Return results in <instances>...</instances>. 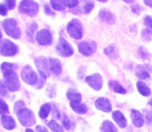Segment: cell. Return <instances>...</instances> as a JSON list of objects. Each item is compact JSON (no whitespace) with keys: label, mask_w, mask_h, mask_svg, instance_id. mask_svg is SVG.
Returning <instances> with one entry per match:
<instances>
[{"label":"cell","mask_w":152,"mask_h":132,"mask_svg":"<svg viewBox=\"0 0 152 132\" xmlns=\"http://www.w3.org/2000/svg\"><path fill=\"white\" fill-rule=\"evenodd\" d=\"M0 53H1V56H2L12 57L18 53V47L10 40L4 39L1 42Z\"/></svg>","instance_id":"52a82bcc"},{"label":"cell","mask_w":152,"mask_h":132,"mask_svg":"<svg viewBox=\"0 0 152 132\" xmlns=\"http://www.w3.org/2000/svg\"><path fill=\"white\" fill-rule=\"evenodd\" d=\"M16 68H17V65L15 64V63H7V62H4L1 65V69L2 72L7 70H14Z\"/></svg>","instance_id":"1f68e13d"},{"label":"cell","mask_w":152,"mask_h":132,"mask_svg":"<svg viewBox=\"0 0 152 132\" xmlns=\"http://www.w3.org/2000/svg\"><path fill=\"white\" fill-rule=\"evenodd\" d=\"M136 76L140 80H145L150 78L149 70L146 65H139L137 68Z\"/></svg>","instance_id":"d6986e66"},{"label":"cell","mask_w":152,"mask_h":132,"mask_svg":"<svg viewBox=\"0 0 152 132\" xmlns=\"http://www.w3.org/2000/svg\"><path fill=\"white\" fill-rule=\"evenodd\" d=\"M48 67L50 72H51L53 75H59L62 73V65L58 59L54 58H49Z\"/></svg>","instance_id":"5bb4252c"},{"label":"cell","mask_w":152,"mask_h":132,"mask_svg":"<svg viewBox=\"0 0 152 132\" xmlns=\"http://www.w3.org/2000/svg\"><path fill=\"white\" fill-rule=\"evenodd\" d=\"M99 1H102V2H107V0H99Z\"/></svg>","instance_id":"816d5d0a"},{"label":"cell","mask_w":152,"mask_h":132,"mask_svg":"<svg viewBox=\"0 0 152 132\" xmlns=\"http://www.w3.org/2000/svg\"><path fill=\"white\" fill-rule=\"evenodd\" d=\"M144 25L148 28L147 30L152 32V17L151 16H145L144 19Z\"/></svg>","instance_id":"e575fe53"},{"label":"cell","mask_w":152,"mask_h":132,"mask_svg":"<svg viewBox=\"0 0 152 132\" xmlns=\"http://www.w3.org/2000/svg\"><path fill=\"white\" fill-rule=\"evenodd\" d=\"M99 16L102 22H105L106 23L110 24V25L114 24L116 21V18L114 15L111 12H110L109 10H101L99 11Z\"/></svg>","instance_id":"2e32d148"},{"label":"cell","mask_w":152,"mask_h":132,"mask_svg":"<svg viewBox=\"0 0 152 132\" xmlns=\"http://www.w3.org/2000/svg\"><path fill=\"white\" fill-rule=\"evenodd\" d=\"M62 123L63 126L65 127V128L66 130H71L74 129V127H75V124L73 122H71L69 118L67 117V115H65V114L62 115Z\"/></svg>","instance_id":"83f0119b"},{"label":"cell","mask_w":152,"mask_h":132,"mask_svg":"<svg viewBox=\"0 0 152 132\" xmlns=\"http://www.w3.org/2000/svg\"><path fill=\"white\" fill-rule=\"evenodd\" d=\"M137 88L138 92L142 96L148 97V96L151 94V89H150V88L142 81H138L137 83Z\"/></svg>","instance_id":"7402d4cb"},{"label":"cell","mask_w":152,"mask_h":132,"mask_svg":"<svg viewBox=\"0 0 152 132\" xmlns=\"http://www.w3.org/2000/svg\"><path fill=\"white\" fill-rule=\"evenodd\" d=\"M0 94L2 96H6L7 94V91L6 89V86L3 84V82L1 81V84H0Z\"/></svg>","instance_id":"60d3db41"},{"label":"cell","mask_w":152,"mask_h":132,"mask_svg":"<svg viewBox=\"0 0 152 132\" xmlns=\"http://www.w3.org/2000/svg\"><path fill=\"white\" fill-rule=\"evenodd\" d=\"M86 81L89 87H91L96 91H99L102 89L103 81L102 77L99 73H95L91 75H89L86 78Z\"/></svg>","instance_id":"8fae6325"},{"label":"cell","mask_w":152,"mask_h":132,"mask_svg":"<svg viewBox=\"0 0 152 132\" xmlns=\"http://www.w3.org/2000/svg\"><path fill=\"white\" fill-rule=\"evenodd\" d=\"M17 118L22 126L26 127L32 126L35 124L36 118L34 112L27 108H23L16 112Z\"/></svg>","instance_id":"3957f363"},{"label":"cell","mask_w":152,"mask_h":132,"mask_svg":"<svg viewBox=\"0 0 152 132\" xmlns=\"http://www.w3.org/2000/svg\"><path fill=\"white\" fill-rule=\"evenodd\" d=\"M7 13V7H6V5H4V4H1L0 5V13L2 16H6Z\"/></svg>","instance_id":"b9f144b4"},{"label":"cell","mask_w":152,"mask_h":132,"mask_svg":"<svg viewBox=\"0 0 152 132\" xmlns=\"http://www.w3.org/2000/svg\"><path fill=\"white\" fill-rule=\"evenodd\" d=\"M45 13L47 15H54V13L51 11L50 7H49L48 4H45Z\"/></svg>","instance_id":"bcb514c9"},{"label":"cell","mask_w":152,"mask_h":132,"mask_svg":"<svg viewBox=\"0 0 152 132\" xmlns=\"http://www.w3.org/2000/svg\"><path fill=\"white\" fill-rule=\"evenodd\" d=\"M36 40L40 45L42 46L50 45L53 41L51 33L50 31L46 29L41 30L37 32L36 35Z\"/></svg>","instance_id":"30bf717a"},{"label":"cell","mask_w":152,"mask_h":132,"mask_svg":"<svg viewBox=\"0 0 152 132\" xmlns=\"http://www.w3.org/2000/svg\"><path fill=\"white\" fill-rule=\"evenodd\" d=\"M108 87H109V89L111 91L114 92L116 93H118V94H125L127 92L126 89H125L120 85V83L117 81H110L109 82H108Z\"/></svg>","instance_id":"44dd1931"},{"label":"cell","mask_w":152,"mask_h":132,"mask_svg":"<svg viewBox=\"0 0 152 132\" xmlns=\"http://www.w3.org/2000/svg\"><path fill=\"white\" fill-rule=\"evenodd\" d=\"M23 108H25V103H24L22 100H19V101L16 102L14 104V111L15 112H17L18 111H19L20 109H23Z\"/></svg>","instance_id":"74e56055"},{"label":"cell","mask_w":152,"mask_h":132,"mask_svg":"<svg viewBox=\"0 0 152 132\" xmlns=\"http://www.w3.org/2000/svg\"><path fill=\"white\" fill-rule=\"evenodd\" d=\"M141 10H142V8H141L140 6L138 5V4H135V5H134L133 7H132V11L134 13H136V14H140Z\"/></svg>","instance_id":"ee69618b"},{"label":"cell","mask_w":152,"mask_h":132,"mask_svg":"<svg viewBox=\"0 0 152 132\" xmlns=\"http://www.w3.org/2000/svg\"><path fill=\"white\" fill-rule=\"evenodd\" d=\"M50 110H51V106L49 103H45L42 106L40 107L39 112V115L41 119L45 120L48 118L49 113H50Z\"/></svg>","instance_id":"4316f807"},{"label":"cell","mask_w":152,"mask_h":132,"mask_svg":"<svg viewBox=\"0 0 152 132\" xmlns=\"http://www.w3.org/2000/svg\"><path fill=\"white\" fill-rule=\"evenodd\" d=\"M112 118L118 124L120 128H124L127 126V120L120 111H115V112H113Z\"/></svg>","instance_id":"ac0fdd59"},{"label":"cell","mask_w":152,"mask_h":132,"mask_svg":"<svg viewBox=\"0 0 152 132\" xmlns=\"http://www.w3.org/2000/svg\"><path fill=\"white\" fill-rule=\"evenodd\" d=\"M70 106H71V109L77 113L80 114V115H83V114H86L87 112L88 109L87 106L85 104L80 103H70Z\"/></svg>","instance_id":"603a6c76"},{"label":"cell","mask_w":152,"mask_h":132,"mask_svg":"<svg viewBox=\"0 0 152 132\" xmlns=\"http://www.w3.org/2000/svg\"><path fill=\"white\" fill-rule=\"evenodd\" d=\"M6 3V5L8 7V8L10 9V10H12V9L14 8L15 5H16V1H11V0H10V1H5Z\"/></svg>","instance_id":"7bdbcfd3"},{"label":"cell","mask_w":152,"mask_h":132,"mask_svg":"<svg viewBox=\"0 0 152 132\" xmlns=\"http://www.w3.org/2000/svg\"><path fill=\"white\" fill-rule=\"evenodd\" d=\"M95 106L99 110L104 112H111L112 110V106L109 100L105 97H99L95 102Z\"/></svg>","instance_id":"4fadbf2b"},{"label":"cell","mask_w":152,"mask_h":132,"mask_svg":"<svg viewBox=\"0 0 152 132\" xmlns=\"http://www.w3.org/2000/svg\"><path fill=\"white\" fill-rule=\"evenodd\" d=\"M104 53L111 59H116L117 58V50L114 44H111L104 49Z\"/></svg>","instance_id":"cb8c5ba5"},{"label":"cell","mask_w":152,"mask_h":132,"mask_svg":"<svg viewBox=\"0 0 152 132\" xmlns=\"http://www.w3.org/2000/svg\"><path fill=\"white\" fill-rule=\"evenodd\" d=\"M39 78L38 83L35 85V87L37 89H41L44 86L45 83L46 81V78L48 76L46 74H45L44 72H39Z\"/></svg>","instance_id":"4dcf8cb0"},{"label":"cell","mask_w":152,"mask_h":132,"mask_svg":"<svg viewBox=\"0 0 152 132\" xmlns=\"http://www.w3.org/2000/svg\"><path fill=\"white\" fill-rule=\"evenodd\" d=\"M21 77L24 82H25L28 85H36L39 81L37 73L34 72V69L29 65H27L22 69Z\"/></svg>","instance_id":"ba28073f"},{"label":"cell","mask_w":152,"mask_h":132,"mask_svg":"<svg viewBox=\"0 0 152 132\" xmlns=\"http://www.w3.org/2000/svg\"><path fill=\"white\" fill-rule=\"evenodd\" d=\"M36 131L37 132H48L47 128H45L44 126H37L36 127Z\"/></svg>","instance_id":"f6af8a7d"},{"label":"cell","mask_w":152,"mask_h":132,"mask_svg":"<svg viewBox=\"0 0 152 132\" xmlns=\"http://www.w3.org/2000/svg\"><path fill=\"white\" fill-rule=\"evenodd\" d=\"M139 56L142 59H145L149 56V53H148L147 50H145L144 47H140L139 49Z\"/></svg>","instance_id":"f35d334b"},{"label":"cell","mask_w":152,"mask_h":132,"mask_svg":"<svg viewBox=\"0 0 152 132\" xmlns=\"http://www.w3.org/2000/svg\"><path fill=\"white\" fill-rule=\"evenodd\" d=\"M67 30L69 35L74 39H81L83 35V25L77 19H74L68 23Z\"/></svg>","instance_id":"277c9868"},{"label":"cell","mask_w":152,"mask_h":132,"mask_svg":"<svg viewBox=\"0 0 152 132\" xmlns=\"http://www.w3.org/2000/svg\"><path fill=\"white\" fill-rule=\"evenodd\" d=\"M144 2L145 3L146 5L149 6L150 7H152V0H145V1H144Z\"/></svg>","instance_id":"7dc6e473"},{"label":"cell","mask_w":152,"mask_h":132,"mask_svg":"<svg viewBox=\"0 0 152 132\" xmlns=\"http://www.w3.org/2000/svg\"><path fill=\"white\" fill-rule=\"evenodd\" d=\"M25 132H34L32 129H31V128H27L26 130H25Z\"/></svg>","instance_id":"c3c4849f"},{"label":"cell","mask_w":152,"mask_h":132,"mask_svg":"<svg viewBox=\"0 0 152 132\" xmlns=\"http://www.w3.org/2000/svg\"><path fill=\"white\" fill-rule=\"evenodd\" d=\"M102 132H117V128L110 120H105L101 126Z\"/></svg>","instance_id":"484cf974"},{"label":"cell","mask_w":152,"mask_h":132,"mask_svg":"<svg viewBox=\"0 0 152 132\" xmlns=\"http://www.w3.org/2000/svg\"><path fill=\"white\" fill-rule=\"evenodd\" d=\"M78 49L80 53L86 56H90L96 52V44L94 41L88 39L81 41L78 44Z\"/></svg>","instance_id":"9c48e42d"},{"label":"cell","mask_w":152,"mask_h":132,"mask_svg":"<svg viewBox=\"0 0 152 132\" xmlns=\"http://www.w3.org/2000/svg\"><path fill=\"white\" fill-rule=\"evenodd\" d=\"M145 120L148 126H152V112L151 111H145Z\"/></svg>","instance_id":"8d00e7d4"},{"label":"cell","mask_w":152,"mask_h":132,"mask_svg":"<svg viewBox=\"0 0 152 132\" xmlns=\"http://www.w3.org/2000/svg\"><path fill=\"white\" fill-rule=\"evenodd\" d=\"M134 0H132V1H125V2H126V3H133L134 2Z\"/></svg>","instance_id":"f907efd6"},{"label":"cell","mask_w":152,"mask_h":132,"mask_svg":"<svg viewBox=\"0 0 152 132\" xmlns=\"http://www.w3.org/2000/svg\"><path fill=\"white\" fill-rule=\"evenodd\" d=\"M48 126L50 128L53 132H64L63 128L59 126L56 121L50 120V122L48 123Z\"/></svg>","instance_id":"f1b7e54d"},{"label":"cell","mask_w":152,"mask_h":132,"mask_svg":"<svg viewBox=\"0 0 152 132\" xmlns=\"http://www.w3.org/2000/svg\"><path fill=\"white\" fill-rule=\"evenodd\" d=\"M66 95L71 103H80L82 100L81 94L74 88H70L67 91Z\"/></svg>","instance_id":"e0dca14e"},{"label":"cell","mask_w":152,"mask_h":132,"mask_svg":"<svg viewBox=\"0 0 152 132\" xmlns=\"http://www.w3.org/2000/svg\"><path fill=\"white\" fill-rule=\"evenodd\" d=\"M64 4L65 6H67L69 8H73V7H76V6L78 5L79 1H77V0H74V1H70V0H65V1H63Z\"/></svg>","instance_id":"d590c367"},{"label":"cell","mask_w":152,"mask_h":132,"mask_svg":"<svg viewBox=\"0 0 152 132\" xmlns=\"http://www.w3.org/2000/svg\"><path fill=\"white\" fill-rule=\"evenodd\" d=\"M56 51L59 56L62 57H69L74 53L72 46L63 38H59L56 45Z\"/></svg>","instance_id":"5b68a950"},{"label":"cell","mask_w":152,"mask_h":132,"mask_svg":"<svg viewBox=\"0 0 152 132\" xmlns=\"http://www.w3.org/2000/svg\"><path fill=\"white\" fill-rule=\"evenodd\" d=\"M148 104L150 105V106H151V109H152V98L151 99V100H150V101H149V103H148Z\"/></svg>","instance_id":"681fc988"},{"label":"cell","mask_w":152,"mask_h":132,"mask_svg":"<svg viewBox=\"0 0 152 132\" xmlns=\"http://www.w3.org/2000/svg\"><path fill=\"white\" fill-rule=\"evenodd\" d=\"M5 86L10 92H16L20 88L19 77L13 70H7L3 72Z\"/></svg>","instance_id":"7a4b0ae2"},{"label":"cell","mask_w":152,"mask_h":132,"mask_svg":"<svg viewBox=\"0 0 152 132\" xmlns=\"http://www.w3.org/2000/svg\"><path fill=\"white\" fill-rule=\"evenodd\" d=\"M50 3H51V5L53 7V8L56 10H65V5L64 4L63 1H58V0H51L50 1Z\"/></svg>","instance_id":"f546056e"},{"label":"cell","mask_w":152,"mask_h":132,"mask_svg":"<svg viewBox=\"0 0 152 132\" xmlns=\"http://www.w3.org/2000/svg\"><path fill=\"white\" fill-rule=\"evenodd\" d=\"M1 107H0V112H1V116L6 115L7 114L9 113V108L7 103L4 101L3 98H1V104H0Z\"/></svg>","instance_id":"d6a6232c"},{"label":"cell","mask_w":152,"mask_h":132,"mask_svg":"<svg viewBox=\"0 0 152 132\" xmlns=\"http://www.w3.org/2000/svg\"><path fill=\"white\" fill-rule=\"evenodd\" d=\"M48 91V95L50 97H53L55 95V93H56V90H55V87H53V86H50V87H48L47 89Z\"/></svg>","instance_id":"ab89813d"},{"label":"cell","mask_w":152,"mask_h":132,"mask_svg":"<svg viewBox=\"0 0 152 132\" xmlns=\"http://www.w3.org/2000/svg\"><path fill=\"white\" fill-rule=\"evenodd\" d=\"M1 122L2 126L7 130H12L16 127V123H15L14 119L10 116H6V115L1 116Z\"/></svg>","instance_id":"ffe728a7"},{"label":"cell","mask_w":152,"mask_h":132,"mask_svg":"<svg viewBox=\"0 0 152 132\" xmlns=\"http://www.w3.org/2000/svg\"><path fill=\"white\" fill-rule=\"evenodd\" d=\"M19 10L23 14L35 16L39 11V5L34 1H22L19 5Z\"/></svg>","instance_id":"8992f818"},{"label":"cell","mask_w":152,"mask_h":132,"mask_svg":"<svg viewBox=\"0 0 152 132\" xmlns=\"http://www.w3.org/2000/svg\"><path fill=\"white\" fill-rule=\"evenodd\" d=\"M86 4L83 6V11L85 13H90L92 10V9L94 7V4L92 1H85Z\"/></svg>","instance_id":"836d02e7"},{"label":"cell","mask_w":152,"mask_h":132,"mask_svg":"<svg viewBox=\"0 0 152 132\" xmlns=\"http://www.w3.org/2000/svg\"><path fill=\"white\" fill-rule=\"evenodd\" d=\"M34 62H35L36 66L38 69L39 72H44L48 76L50 75V70H49L48 67V58H46L42 56H39V57L36 58Z\"/></svg>","instance_id":"7c38bea8"},{"label":"cell","mask_w":152,"mask_h":132,"mask_svg":"<svg viewBox=\"0 0 152 132\" xmlns=\"http://www.w3.org/2000/svg\"><path fill=\"white\" fill-rule=\"evenodd\" d=\"M37 28H38V25L36 22H32L29 26L27 27L26 30V33L28 35V38L29 41L31 42H34V35H35V32L37 31Z\"/></svg>","instance_id":"d4e9b609"},{"label":"cell","mask_w":152,"mask_h":132,"mask_svg":"<svg viewBox=\"0 0 152 132\" xmlns=\"http://www.w3.org/2000/svg\"><path fill=\"white\" fill-rule=\"evenodd\" d=\"M2 28L7 35L14 39H18L21 36V30L18 27L17 22L13 19H6L2 22Z\"/></svg>","instance_id":"6da1fadb"},{"label":"cell","mask_w":152,"mask_h":132,"mask_svg":"<svg viewBox=\"0 0 152 132\" xmlns=\"http://www.w3.org/2000/svg\"><path fill=\"white\" fill-rule=\"evenodd\" d=\"M131 118L134 125L137 128H141L144 125L143 116L139 111L132 109L131 111Z\"/></svg>","instance_id":"9a60e30c"}]
</instances>
